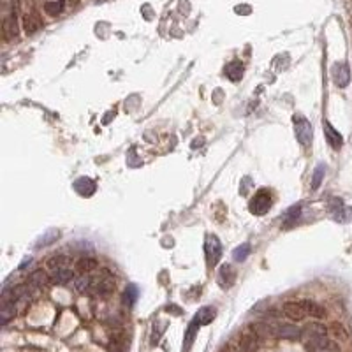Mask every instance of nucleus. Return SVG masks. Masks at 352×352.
<instances>
[{
	"instance_id": "obj_1",
	"label": "nucleus",
	"mask_w": 352,
	"mask_h": 352,
	"mask_svg": "<svg viewBox=\"0 0 352 352\" xmlns=\"http://www.w3.org/2000/svg\"><path fill=\"white\" fill-rule=\"evenodd\" d=\"M301 338L305 341V347L308 352H317L322 350L329 345L326 336V327L320 326V324H310L303 329Z\"/></svg>"
},
{
	"instance_id": "obj_2",
	"label": "nucleus",
	"mask_w": 352,
	"mask_h": 352,
	"mask_svg": "<svg viewBox=\"0 0 352 352\" xmlns=\"http://www.w3.org/2000/svg\"><path fill=\"white\" fill-rule=\"evenodd\" d=\"M95 294L99 296H108L115 291V277L111 275L109 270H102L97 277L92 280V289Z\"/></svg>"
},
{
	"instance_id": "obj_3",
	"label": "nucleus",
	"mask_w": 352,
	"mask_h": 352,
	"mask_svg": "<svg viewBox=\"0 0 352 352\" xmlns=\"http://www.w3.org/2000/svg\"><path fill=\"white\" fill-rule=\"evenodd\" d=\"M271 205H273V201H271V194L268 191H259L257 194L252 198V201H250V212L254 213V215H264V213H268L270 212V208H271Z\"/></svg>"
},
{
	"instance_id": "obj_4",
	"label": "nucleus",
	"mask_w": 352,
	"mask_h": 352,
	"mask_svg": "<svg viewBox=\"0 0 352 352\" xmlns=\"http://www.w3.org/2000/svg\"><path fill=\"white\" fill-rule=\"evenodd\" d=\"M294 122V130H296V139L303 144V146H308L312 143V125L306 118H303L301 115H296L292 118Z\"/></svg>"
},
{
	"instance_id": "obj_5",
	"label": "nucleus",
	"mask_w": 352,
	"mask_h": 352,
	"mask_svg": "<svg viewBox=\"0 0 352 352\" xmlns=\"http://www.w3.org/2000/svg\"><path fill=\"white\" fill-rule=\"evenodd\" d=\"M259 340H261V336H259V333L255 331L254 326L245 327L240 334V350L241 352H255L259 347Z\"/></svg>"
},
{
	"instance_id": "obj_6",
	"label": "nucleus",
	"mask_w": 352,
	"mask_h": 352,
	"mask_svg": "<svg viewBox=\"0 0 352 352\" xmlns=\"http://www.w3.org/2000/svg\"><path fill=\"white\" fill-rule=\"evenodd\" d=\"M205 252H206V259H208V264L210 266H215L217 262H219L220 255H222V245H220L219 238L217 236L206 238Z\"/></svg>"
},
{
	"instance_id": "obj_7",
	"label": "nucleus",
	"mask_w": 352,
	"mask_h": 352,
	"mask_svg": "<svg viewBox=\"0 0 352 352\" xmlns=\"http://www.w3.org/2000/svg\"><path fill=\"white\" fill-rule=\"evenodd\" d=\"M303 331L299 327L292 326V324H277L273 326V336L284 338V340H298L301 338Z\"/></svg>"
},
{
	"instance_id": "obj_8",
	"label": "nucleus",
	"mask_w": 352,
	"mask_h": 352,
	"mask_svg": "<svg viewBox=\"0 0 352 352\" xmlns=\"http://www.w3.org/2000/svg\"><path fill=\"white\" fill-rule=\"evenodd\" d=\"M329 212L333 215L334 220H340V222H347L352 219V210L345 208L343 201L341 199H331L329 201Z\"/></svg>"
},
{
	"instance_id": "obj_9",
	"label": "nucleus",
	"mask_w": 352,
	"mask_h": 352,
	"mask_svg": "<svg viewBox=\"0 0 352 352\" xmlns=\"http://www.w3.org/2000/svg\"><path fill=\"white\" fill-rule=\"evenodd\" d=\"M282 310H284V315L287 317V319L294 320V322H298V320H303L306 317V312H305V308H303L301 301H289V303H285V305L282 306Z\"/></svg>"
},
{
	"instance_id": "obj_10",
	"label": "nucleus",
	"mask_w": 352,
	"mask_h": 352,
	"mask_svg": "<svg viewBox=\"0 0 352 352\" xmlns=\"http://www.w3.org/2000/svg\"><path fill=\"white\" fill-rule=\"evenodd\" d=\"M331 72H333V81L340 88H345L348 85V81H350V71H348L347 64H334Z\"/></svg>"
},
{
	"instance_id": "obj_11",
	"label": "nucleus",
	"mask_w": 352,
	"mask_h": 352,
	"mask_svg": "<svg viewBox=\"0 0 352 352\" xmlns=\"http://www.w3.org/2000/svg\"><path fill=\"white\" fill-rule=\"evenodd\" d=\"M2 32H4V39L6 41H13L18 37V22H16V15L11 13L9 16H6L4 25H2Z\"/></svg>"
},
{
	"instance_id": "obj_12",
	"label": "nucleus",
	"mask_w": 352,
	"mask_h": 352,
	"mask_svg": "<svg viewBox=\"0 0 352 352\" xmlns=\"http://www.w3.org/2000/svg\"><path fill=\"white\" fill-rule=\"evenodd\" d=\"M324 134H326V139H327V143L331 144V148H334V150L341 148V144H343V137L340 136V132H338L329 122H324Z\"/></svg>"
},
{
	"instance_id": "obj_13",
	"label": "nucleus",
	"mask_w": 352,
	"mask_h": 352,
	"mask_svg": "<svg viewBox=\"0 0 352 352\" xmlns=\"http://www.w3.org/2000/svg\"><path fill=\"white\" fill-rule=\"evenodd\" d=\"M41 27H43V22H41V18H39L37 13H30V15H27L25 18H23V30H25L27 36L36 34Z\"/></svg>"
},
{
	"instance_id": "obj_14",
	"label": "nucleus",
	"mask_w": 352,
	"mask_h": 352,
	"mask_svg": "<svg viewBox=\"0 0 352 352\" xmlns=\"http://www.w3.org/2000/svg\"><path fill=\"white\" fill-rule=\"evenodd\" d=\"M51 282L57 285H65L69 284V282L72 280V277H74V273H72V270L69 266H64V268H58V270L51 271Z\"/></svg>"
},
{
	"instance_id": "obj_15",
	"label": "nucleus",
	"mask_w": 352,
	"mask_h": 352,
	"mask_svg": "<svg viewBox=\"0 0 352 352\" xmlns=\"http://www.w3.org/2000/svg\"><path fill=\"white\" fill-rule=\"evenodd\" d=\"M99 268V262L94 257H81L76 262V271L79 275H88L92 271H95Z\"/></svg>"
},
{
	"instance_id": "obj_16",
	"label": "nucleus",
	"mask_w": 352,
	"mask_h": 352,
	"mask_svg": "<svg viewBox=\"0 0 352 352\" xmlns=\"http://www.w3.org/2000/svg\"><path fill=\"white\" fill-rule=\"evenodd\" d=\"M234 278H236V273H234V270L229 266V264H224V266L220 268L217 280H219V284L222 285V287H231V285L234 284Z\"/></svg>"
},
{
	"instance_id": "obj_17",
	"label": "nucleus",
	"mask_w": 352,
	"mask_h": 352,
	"mask_svg": "<svg viewBox=\"0 0 352 352\" xmlns=\"http://www.w3.org/2000/svg\"><path fill=\"white\" fill-rule=\"evenodd\" d=\"M301 305H303V308H305L306 315L315 317V319H322V317L326 315V310H324V306H320L319 303L312 301V299H303Z\"/></svg>"
},
{
	"instance_id": "obj_18",
	"label": "nucleus",
	"mask_w": 352,
	"mask_h": 352,
	"mask_svg": "<svg viewBox=\"0 0 352 352\" xmlns=\"http://www.w3.org/2000/svg\"><path fill=\"white\" fill-rule=\"evenodd\" d=\"M51 282V278L48 277V273L44 270H36L29 275V284L32 287H46Z\"/></svg>"
},
{
	"instance_id": "obj_19",
	"label": "nucleus",
	"mask_w": 352,
	"mask_h": 352,
	"mask_svg": "<svg viewBox=\"0 0 352 352\" xmlns=\"http://www.w3.org/2000/svg\"><path fill=\"white\" fill-rule=\"evenodd\" d=\"M243 64H241L240 60H234L231 62V64H227L226 67V76L231 79V81H238V79H241V76H243Z\"/></svg>"
},
{
	"instance_id": "obj_20",
	"label": "nucleus",
	"mask_w": 352,
	"mask_h": 352,
	"mask_svg": "<svg viewBox=\"0 0 352 352\" xmlns=\"http://www.w3.org/2000/svg\"><path fill=\"white\" fill-rule=\"evenodd\" d=\"M74 187H76V191L83 196H90V194H94V191H95V184L90 178H79Z\"/></svg>"
},
{
	"instance_id": "obj_21",
	"label": "nucleus",
	"mask_w": 352,
	"mask_h": 352,
	"mask_svg": "<svg viewBox=\"0 0 352 352\" xmlns=\"http://www.w3.org/2000/svg\"><path fill=\"white\" fill-rule=\"evenodd\" d=\"M74 289L78 292H88L92 289V278L90 275H78V277L74 278Z\"/></svg>"
},
{
	"instance_id": "obj_22",
	"label": "nucleus",
	"mask_w": 352,
	"mask_h": 352,
	"mask_svg": "<svg viewBox=\"0 0 352 352\" xmlns=\"http://www.w3.org/2000/svg\"><path fill=\"white\" fill-rule=\"evenodd\" d=\"M199 326L201 324L198 322V320H192L191 324H189V329H187V333H185V340H184V347H185V352L191 348V345H192V341H194V338H196V334H198V329H199Z\"/></svg>"
},
{
	"instance_id": "obj_23",
	"label": "nucleus",
	"mask_w": 352,
	"mask_h": 352,
	"mask_svg": "<svg viewBox=\"0 0 352 352\" xmlns=\"http://www.w3.org/2000/svg\"><path fill=\"white\" fill-rule=\"evenodd\" d=\"M213 317H215V308H212V306H205V308H201L198 312V315H196V320H198L201 326H205V324L212 322Z\"/></svg>"
},
{
	"instance_id": "obj_24",
	"label": "nucleus",
	"mask_w": 352,
	"mask_h": 352,
	"mask_svg": "<svg viewBox=\"0 0 352 352\" xmlns=\"http://www.w3.org/2000/svg\"><path fill=\"white\" fill-rule=\"evenodd\" d=\"M64 6H65L64 0H50V2L44 4V11H46V15H50V16H58L62 11H64Z\"/></svg>"
},
{
	"instance_id": "obj_25",
	"label": "nucleus",
	"mask_w": 352,
	"mask_h": 352,
	"mask_svg": "<svg viewBox=\"0 0 352 352\" xmlns=\"http://www.w3.org/2000/svg\"><path fill=\"white\" fill-rule=\"evenodd\" d=\"M15 315H16L15 303H2V310H0V319H2V324H8Z\"/></svg>"
},
{
	"instance_id": "obj_26",
	"label": "nucleus",
	"mask_w": 352,
	"mask_h": 352,
	"mask_svg": "<svg viewBox=\"0 0 352 352\" xmlns=\"http://www.w3.org/2000/svg\"><path fill=\"white\" fill-rule=\"evenodd\" d=\"M64 266H67V257H65V255H51V257L48 259V270L55 271Z\"/></svg>"
},
{
	"instance_id": "obj_27",
	"label": "nucleus",
	"mask_w": 352,
	"mask_h": 352,
	"mask_svg": "<svg viewBox=\"0 0 352 352\" xmlns=\"http://www.w3.org/2000/svg\"><path fill=\"white\" fill-rule=\"evenodd\" d=\"M324 171H326V167H324L322 164L317 165L315 171H313V176H312V189H313V191H317V189L320 187V184H322Z\"/></svg>"
},
{
	"instance_id": "obj_28",
	"label": "nucleus",
	"mask_w": 352,
	"mask_h": 352,
	"mask_svg": "<svg viewBox=\"0 0 352 352\" xmlns=\"http://www.w3.org/2000/svg\"><path fill=\"white\" fill-rule=\"evenodd\" d=\"M248 254H250V245H248V243H243L241 247H238L236 250L233 252V257H234V261L243 262L245 259L248 257Z\"/></svg>"
},
{
	"instance_id": "obj_29",
	"label": "nucleus",
	"mask_w": 352,
	"mask_h": 352,
	"mask_svg": "<svg viewBox=\"0 0 352 352\" xmlns=\"http://www.w3.org/2000/svg\"><path fill=\"white\" fill-rule=\"evenodd\" d=\"M123 298H125V303L129 306L134 305V301H136V298H137V289L134 287V285H129L127 291H125V294H123Z\"/></svg>"
},
{
	"instance_id": "obj_30",
	"label": "nucleus",
	"mask_w": 352,
	"mask_h": 352,
	"mask_svg": "<svg viewBox=\"0 0 352 352\" xmlns=\"http://www.w3.org/2000/svg\"><path fill=\"white\" fill-rule=\"evenodd\" d=\"M299 212H301V208H299V206H294V208L289 210L287 219H285V226H291V224L294 222V220L299 217Z\"/></svg>"
},
{
	"instance_id": "obj_31",
	"label": "nucleus",
	"mask_w": 352,
	"mask_h": 352,
	"mask_svg": "<svg viewBox=\"0 0 352 352\" xmlns=\"http://www.w3.org/2000/svg\"><path fill=\"white\" fill-rule=\"evenodd\" d=\"M111 352H123V345L120 343V341H115V343H113V350Z\"/></svg>"
},
{
	"instance_id": "obj_32",
	"label": "nucleus",
	"mask_w": 352,
	"mask_h": 352,
	"mask_svg": "<svg viewBox=\"0 0 352 352\" xmlns=\"http://www.w3.org/2000/svg\"><path fill=\"white\" fill-rule=\"evenodd\" d=\"M78 2H79V0H69V4H71V6H76Z\"/></svg>"
}]
</instances>
